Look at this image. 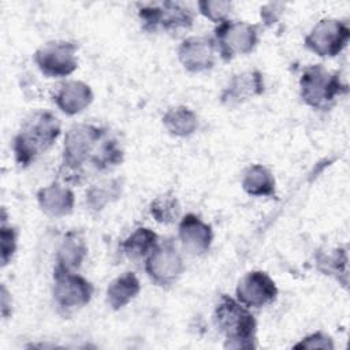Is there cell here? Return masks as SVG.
Listing matches in <instances>:
<instances>
[{
  "instance_id": "cell-1",
  "label": "cell",
  "mask_w": 350,
  "mask_h": 350,
  "mask_svg": "<svg viewBox=\"0 0 350 350\" xmlns=\"http://www.w3.org/2000/svg\"><path fill=\"white\" fill-rule=\"evenodd\" d=\"M60 133V122L52 112L36 111L29 115L12 139L16 164L29 167L57 141Z\"/></svg>"
},
{
  "instance_id": "cell-2",
  "label": "cell",
  "mask_w": 350,
  "mask_h": 350,
  "mask_svg": "<svg viewBox=\"0 0 350 350\" xmlns=\"http://www.w3.org/2000/svg\"><path fill=\"white\" fill-rule=\"evenodd\" d=\"M107 135L104 127L90 123H77L64 135L62 165L59 174L68 183L79 185L83 180V165L90 161L96 148Z\"/></svg>"
},
{
  "instance_id": "cell-3",
  "label": "cell",
  "mask_w": 350,
  "mask_h": 350,
  "mask_svg": "<svg viewBox=\"0 0 350 350\" xmlns=\"http://www.w3.org/2000/svg\"><path fill=\"white\" fill-rule=\"evenodd\" d=\"M213 323L226 338V349H254L257 321L249 308L223 294L213 310Z\"/></svg>"
},
{
  "instance_id": "cell-4",
  "label": "cell",
  "mask_w": 350,
  "mask_h": 350,
  "mask_svg": "<svg viewBox=\"0 0 350 350\" xmlns=\"http://www.w3.org/2000/svg\"><path fill=\"white\" fill-rule=\"evenodd\" d=\"M349 86L338 71H329L323 64L308 66L299 78V96L313 109H329L338 97L347 94Z\"/></svg>"
},
{
  "instance_id": "cell-5",
  "label": "cell",
  "mask_w": 350,
  "mask_h": 350,
  "mask_svg": "<svg viewBox=\"0 0 350 350\" xmlns=\"http://www.w3.org/2000/svg\"><path fill=\"white\" fill-rule=\"evenodd\" d=\"M212 38L220 57L231 62L237 56L252 53L258 44L260 33L254 23L227 19L216 26Z\"/></svg>"
},
{
  "instance_id": "cell-6",
  "label": "cell",
  "mask_w": 350,
  "mask_h": 350,
  "mask_svg": "<svg viewBox=\"0 0 350 350\" xmlns=\"http://www.w3.org/2000/svg\"><path fill=\"white\" fill-rule=\"evenodd\" d=\"M93 293V283L75 271L53 268L52 297L59 312L70 314L82 309L92 301Z\"/></svg>"
},
{
  "instance_id": "cell-7",
  "label": "cell",
  "mask_w": 350,
  "mask_h": 350,
  "mask_svg": "<svg viewBox=\"0 0 350 350\" xmlns=\"http://www.w3.org/2000/svg\"><path fill=\"white\" fill-rule=\"evenodd\" d=\"M145 272L159 287L174 286L185 272V261L172 239L167 238L157 243L145 258Z\"/></svg>"
},
{
  "instance_id": "cell-8",
  "label": "cell",
  "mask_w": 350,
  "mask_h": 350,
  "mask_svg": "<svg viewBox=\"0 0 350 350\" xmlns=\"http://www.w3.org/2000/svg\"><path fill=\"white\" fill-rule=\"evenodd\" d=\"M138 18L145 31L154 33L159 29L170 33L189 30L193 26L191 11L175 1L146 4L138 10Z\"/></svg>"
},
{
  "instance_id": "cell-9",
  "label": "cell",
  "mask_w": 350,
  "mask_h": 350,
  "mask_svg": "<svg viewBox=\"0 0 350 350\" xmlns=\"http://www.w3.org/2000/svg\"><path fill=\"white\" fill-rule=\"evenodd\" d=\"M350 27L346 22L324 18L320 19L306 34L305 46L320 57H335L349 44Z\"/></svg>"
},
{
  "instance_id": "cell-10",
  "label": "cell",
  "mask_w": 350,
  "mask_h": 350,
  "mask_svg": "<svg viewBox=\"0 0 350 350\" xmlns=\"http://www.w3.org/2000/svg\"><path fill=\"white\" fill-rule=\"evenodd\" d=\"M78 46L71 41H51L41 45L33 60L46 78H64L78 68Z\"/></svg>"
},
{
  "instance_id": "cell-11",
  "label": "cell",
  "mask_w": 350,
  "mask_h": 350,
  "mask_svg": "<svg viewBox=\"0 0 350 350\" xmlns=\"http://www.w3.org/2000/svg\"><path fill=\"white\" fill-rule=\"evenodd\" d=\"M279 294L275 280L261 269L246 272L235 288L237 299L246 308L260 309L272 304Z\"/></svg>"
},
{
  "instance_id": "cell-12",
  "label": "cell",
  "mask_w": 350,
  "mask_h": 350,
  "mask_svg": "<svg viewBox=\"0 0 350 350\" xmlns=\"http://www.w3.org/2000/svg\"><path fill=\"white\" fill-rule=\"evenodd\" d=\"M216 53L217 51L212 37L190 36L179 44L178 60L186 71L200 74L215 67Z\"/></svg>"
},
{
  "instance_id": "cell-13",
  "label": "cell",
  "mask_w": 350,
  "mask_h": 350,
  "mask_svg": "<svg viewBox=\"0 0 350 350\" xmlns=\"http://www.w3.org/2000/svg\"><path fill=\"white\" fill-rule=\"evenodd\" d=\"M265 90L264 75L253 68L238 72L231 77L220 93V103L227 107L242 104L253 97L261 96Z\"/></svg>"
},
{
  "instance_id": "cell-14",
  "label": "cell",
  "mask_w": 350,
  "mask_h": 350,
  "mask_svg": "<svg viewBox=\"0 0 350 350\" xmlns=\"http://www.w3.org/2000/svg\"><path fill=\"white\" fill-rule=\"evenodd\" d=\"M178 238L182 247L193 254L201 256L209 252L213 242L212 226L196 213H186L178 224Z\"/></svg>"
},
{
  "instance_id": "cell-15",
  "label": "cell",
  "mask_w": 350,
  "mask_h": 350,
  "mask_svg": "<svg viewBox=\"0 0 350 350\" xmlns=\"http://www.w3.org/2000/svg\"><path fill=\"white\" fill-rule=\"evenodd\" d=\"M36 198L40 209L49 217H64L74 211L75 196L72 190L59 182L40 187Z\"/></svg>"
},
{
  "instance_id": "cell-16",
  "label": "cell",
  "mask_w": 350,
  "mask_h": 350,
  "mask_svg": "<svg viewBox=\"0 0 350 350\" xmlns=\"http://www.w3.org/2000/svg\"><path fill=\"white\" fill-rule=\"evenodd\" d=\"M93 90L83 81H67L62 83L53 96V103L66 115L74 116L83 112L93 103Z\"/></svg>"
},
{
  "instance_id": "cell-17",
  "label": "cell",
  "mask_w": 350,
  "mask_h": 350,
  "mask_svg": "<svg viewBox=\"0 0 350 350\" xmlns=\"http://www.w3.org/2000/svg\"><path fill=\"white\" fill-rule=\"evenodd\" d=\"M86 256H88V245L82 232L77 230H71L63 237L56 250L55 267L77 272V269H79L82 262L85 261Z\"/></svg>"
},
{
  "instance_id": "cell-18",
  "label": "cell",
  "mask_w": 350,
  "mask_h": 350,
  "mask_svg": "<svg viewBox=\"0 0 350 350\" xmlns=\"http://www.w3.org/2000/svg\"><path fill=\"white\" fill-rule=\"evenodd\" d=\"M141 291L138 276L131 272H123L108 283L105 299L112 310H120L127 306Z\"/></svg>"
},
{
  "instance_id": "cell-19",
  "label": "cell",
  "mask_w": 350,
  "mask_h": 350,
  "mask_svg": "<svg viewBox=\"0 0 350 350\" xmlns=\"http://www.w3.org/2000/svg\"><path fill=\"white\" fill-rule=\"evenodd\" d=\"M241 185L245 193L252 197H276L275 176L262 164H250L246 167Z\"/></svg>"
},
{
  "instance_id": "cell-20",
  "label": "cell",
  "mask_w": 350,
  "mask_h": 350,
  "mask_svg": "<svg viewBox=\"0 0 350 350\" xmlns=\"http://www.w3.org/2000/svg\"><path fill=\"white\" fill-rule=\"evenodd\" d=\"M164 129L174 137L186 138L193 135L198 129L197 113L185 105L168 108L161 118Z\"/></svg>"
},
{
  "instance_id": "cell-21",
  "label": "cell",
  "mask_w": 350,
  "mask_h": 350,
  "mask_svg": "<svg viewBox=\"0 0 350 350\" xmlns=\"http://www.w3.org/2000/svg\"><path fill=\"white\" fill-rule=\"evenodd\" d=\"M159 242V235L153 230L148 227H138L126 239H123L120 250L131 260L146 258Z\"/></svg>"
},
{
  "instance_id": "cell-22",
  "label": "cell",
  "mask_w": 350,
  "mask_h": 350,
  "mask_svg": "<svg viewBox=\"0 0 350 350\" xmlns=\"http://www.w3.org/2000/svg\"><path fill=\"white\" fill-rule=\"evenodd\" d=\"M347 249L346 247H335L332 250L323 252L319 250L316 253V267L324 275L335 278L343 287L347 286Z\"/></svg>"
},
{
  "instance_id": "cell-23",
  "label": "cell",
  "mask_w": 350,
  "mask_h": 350,
  "mask_svg": "<svg viewBox=\"0 0 350 350\" xmlns=\"http://www.w3.org/2000/svg\"><path fill=\"white\" fill-rule=\"evenodd\" d=\"M123 180L112 178L92 185L86 191V206L92 212H101L108 204L115 202L122 196Z\"/></svg>"
},
{
  "instance_id": "cell-24",
  "label": "cell",
  "mask_w": 350,
  "mask_h": 350,
  "mask_svg": "<svg viewBox=\"0 0 350 350\" xmlns=\"http://www.w3.org/2000/svg\"><path fill=\"white\" fill-rule=\"evenodd\" d=\"M149 212L154 221L160 224H172L179 220L182 206L178 197L174 193L167 191L152 200L149 205Z\"/></svg>"
},
{
  "instance_id": "cell-25",
  "label": "cell",
  "mask_w": 350,
  "mask_h": 350,
  "mask_svg": "<svg viewBox=\"0 0 350 350\" xmlns=\"http://www.w3.org/2000/svg\"><path fill=\"white\" fill-rule=\"evenodd\" d=\"M124 159L123 149L119 146L118 141L111 137H104L98 146L96 148L90 163L98 171L111 170L119 164H122Z\"/></svg>"
},
{
  "instance_id": "cell-26",
  "label": "cell",
  "mask_w": 350,
  "mask_h": 350,
  "mask_svg": "<svg viewBox=\"0 0 350 350\" xmlns=\"http://www.w3.org/2000/svg\"><path fill=\"white\" fill-rule=\"evenodd\" d=\"M197 7L202 16L219 25L228 19L232 3L228 0H201L197 3Z\"/></svg>"
},
{
  "instance_id": "cell-27",
  "label": "cell",
  "mask_w": 350,
  "mask_h": 350,
  "mask_svg": "<svg viewBox=\"0 0 350 350\" xmlns=\"http://www.w3.org/2000/svg\"><path fill=\"white\" fill-rule=\"evenodd\" d=\"M18 249V230L14 226H7L5 221L0 227V260L5 267L11 262Z\"/></svg>"
},
{
  "instance_id": "cell-28",
  "label": "cell",
  "mask_w": 350,
  "mask_h": 350,
  "mask_svg": "<svg viewBox=\"0 0 350 350\" xmlns=\"http://www.w3.org/2000/svg\"><path fill=\"white\" fill-rule=\"evenodd\" d=\"M293 349H324V350H332L335 349L332 338L323 332V331H316L305 338H302L299 342H297Z\"/></svg>"
},
{
  "instance_id": "cell-29",
  "label": "cell",
  "mask_w": 350,
  "mask_h": 350,
  "mask_svg": "<svg viewBox=\"0 0 350 350\" xmlns=\"http://www.w3.org/2000/svg\"><path fill=\"white\" fill-rule=\"evenodd\" d=\"M284 8H286V5L282 1H271V3L264 4L260 8L261 22L265 26H273L282 18V15L284 12Z\"/></svg>"
},
{
  "instance_id": "cell-30",
  "label": "cell",
  "mask_w": 350,
  "mask_h": 350,
  "mask_svg": "<svg viewBox=\"0 0 350 350\" xmlns=\"http://www.w3.org/2000/svg\"><path fill=\"white\" fill-rule=\"evenodd\" d=\"M11 314V295L8 294L5 286H1V316L7 319Z\"/></svg>"
}]
</instances>
